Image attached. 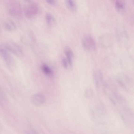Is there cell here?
Here are the masks:
<instances>
[{"mask_svg": "<svg viewBox=\"0 0 134 134\" xmlns=\"http://www.w3.org/2000/svg\"><path fill=\"white\" fill-rule=\"evenodd\" d=\"M62 64L63 67L65 69H67L68 68L67 61L66 59L63 58L62 60Z\"/></svg>", "mask_w": 134, "mask_h": 134, "instance_id": "14", "label": "cell"}, {"mask_svg": "<svg viewBox=\"0 0 134 134\" xmlns=\"http://www.w3.org/2000/svg\"><path fill=\"white\" fill-rule=\"evenodd\" d=\"M1 56L7 67L10 70L12 69L14 65L13 59L8 51L3 47L1 46L0 49Z\"/></svg>", "mask_w": 134, "mask_h": 134, "instance_id": "5", "label": "cell"}, {"mask_svg": "<svg viewBox=\"0 0 134 134\" xmlns=\"http://www.w3.org/2000/svg\"><path fill=\"white\" fill-rule=\"evenodd\" d=\"M39 10V7L36 2L32 1H26L23 11L26 17L30 18L35 17L38 14Z\"/></svg>", "mask_w": 134, "mask_h": 134, "instance_id": "2", "label": "cell"}, {"mask_svg": "<svg viewBox=\"0 0 134 134\" xmlns=\"http://www.w3.org/2000/svg\"><path fill=\"white\" fill-rule=\"evenodd\" d=\"M7 12L12 16L19 17L22 14V8L20 2L18 1H9L6 4Z\"/></svg>", "mask_w": 134, "mask_h": 134, "instance_id": "1", "label": "cell"}, {"mask_svg": "<svg viewBox=\"0 0 134 134\" xmlns=\"http://www.w3.org/2000/svg\"><path fill=\"white\" fill-rule=\"evenodd\" d=\"M82 44L84 48L86 50L92 51L95 50L96 49V42L91 36L87 35L83 37Z\"/></svg>", "mask_w": 134, "mask_h": 134, "instance_id": "4", "label": "cell"}, {"mask_svg": "<svg viewBox=\"0 0 134 134\" xmlns=\"http://www.w3.org/2000/svg\"><path fill=\"white\" fill-rule=\"evenodd\" d=\"M31 100L35 106L40 107L42 106L45 103L46 101V98L42 94H36L32 96Z\"/></svg>", "mask_w": 134, "mask_h": 134, "instance_id": "6", "label": "cell"}, {"mask_svg": "<svg viewBox=\"0 0 134 134\" xmlns=\"http://www.w3.org/2000/svg\"><path fill=\"white\" fill-rule=\"evenodd\" d=\"M3 26L6 30L10 32L14 31L17 28L15 22L10 19L5 20L3 23Z\"/></svg>", "mask_w": 134, "mask_h": 134, "instance_id": "7", "label": "cell"}, {"mask_svg": "<svg viewBox=\"0 0 134 134\" xmlns=\"http://www.w3.org/2000/svg\"><path fill=\"white\" fill-rule=\"evenodd\" d=\"M116 9L118 12L122 13L124 12L125 9V4L123 1L118 0L115 2Z\"/></svg>", "mask_w": 134, "mask_h": 134, "instance_id": "11", "label": "cell"}, {"mask_svg": "<svg viewBox=\"0 0 134 134\" xmlns=\"http://www.w3.org/2000/svg\"><path fill=\"white\" fill-rule=\"evenodd\" d=\"M45 19L46 23L50 26H53L55 24L56 20L53 15L50 13H47L45 15Z\"/></svg>", "mask_w": 134, "mask_h": 134, "instance_id": "10", "label": "cell"}, {"mask_svg": "<svg viewBox=\"0 0 134 134\" xmlns=\"http://www.w3.org/2000/svg\"><path fill=\"white\" fill-rule=\"evenodd\" d=\"M98 76L96 72H94L93 78L95 85L96 87L98 88H99V86Z\"/></svg>", "mask_w": 134, "mask_h": 134, "instance_id": "13", "label": "cell"}, {"mask_svg": "<svg viewBox=\"0 0 134 134\" xmlns=\"http://www.w3.org/2000/svg\"><path fill=\"white\" fill-rule=\"evenodd\" d=\"M47 3L50 4L52 5H54L56 4V1L55 0H47Z\"/></svg>", "mask_w": 134, "mask_h": 134, "instance_id": "17", "label": "cell"}, {"mask_svg": "<svg viewBox=\"0 0 134 134\" xmlns=\"http://www.w3.org/2000/svg\"><path fill=\"white\" fill-rule=\"evenodd\" d=\"M1 46L18 57H21L23 56V52L21 48L15 42H6L2 44Z\"/></svg>", "mask_w": 134, "mask_h": 134, "instance_id": "3", "label": "cell"}, {"mask_svg": "<svg viewBox=\"0 0 134 134\" xmlns=\"http://www.w3.org/2000/svg\"><path fill=\"white\" fill-rule=\"evenodd\" d=\"M41 69L43 73L48 77L53 76V72L51 68L46 64L44 63L41 66Z\"/></svg>", "mask_w": 134, "mask_h": 134, "instance_id": "9", "label": "cell"}, {"mask_svg": "<svg viewBox=\"0 0 134 134\" xmlns=\"http://www.w3.org/2000/svg\"><path fill=\"white\" fill-rule=\"evenodd\" d=\"M86 96L88 97H89L92 96V90L90 88L88 89L86 91Z\"/></svg>", "mask_w": 134, "mask_h": 134, "instance_id": "15", "label": "cell"}, {"mask_svg": "<svg viewBox=\"0 0 134 134\" xmlns=\"http://www.w3.org/2000/svg\"><path fill=\"white\" fill-rule=\"evenodd\" d=\"M99 78L100 79V80L101 81V82L102 83H103V74L100 71V70H99Z\"/></svg>", "mask_w": 134, "mask_h": 134, "instance_id": "16", "label": "cell"}, {"mask_svg": "<svg viewBox=\"0 0 134 134\" xmlns=\"http://www.w3.org/2000/svg\"><path fill=\"white\" fill-rule=\"evenodd\" d=\"M64 51L67 62L70 66L73 64V59L74 57V54L72 49L69 46H66L64 48Z\"/></svg>", "mask_w": 134, "mask_h": 134, "instance_id": "8", "label": "cell"}, {"mask_svg": "<svg viewBox=\"0 0 134 134\" xmlns=\"http://www.w3.org/2000/svg\"><path fill=\"white\" fill-rule=\"evenodd\" d=\"M66 5L68 8L72 11H76L77 6L74 1L72 0H68L66 1Z\"/></svg>", "mask_w": 134, "mask_h": 134, "instance_id": "12", "label": "cell"}]
</instances>
